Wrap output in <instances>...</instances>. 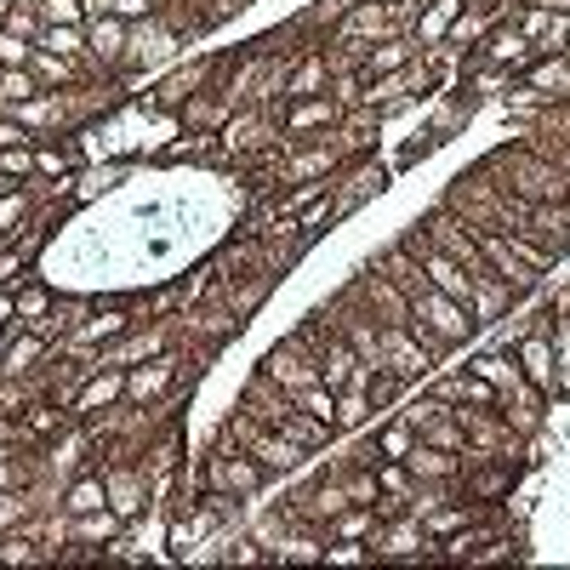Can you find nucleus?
Masks as SVG:
<instances>
[{
	"instance_id": "1",
	"label": "nucleus",
	"mask_w": 570,
	"mask_h": 570,
	"mask_svg": "<svg viewBox=\"0 0 570 570\" xmlns=\"http://www.w3.org/2000/svg\"><path fill=\"white\" fill-rule=\"evenodd\" d=\"M223 440H234L240 451H252L268 473H292V468H303V456H314V451H303L292 434H279V428L257 422L246 405H234V416L223 422Z\"/></svg>"
},
{
	"instance_id": "2",
	"label": "nucleus",
	"mask_w": 570,
	"mask_h": 570,
	"mask_svg": "<svg viewBox=\"0 0 570 570\" xmlns=\"http://www.w3.org/2000/svg\"><path fill=\"white\" fill-rule=\"evenodd\" d=\"M200 473H206V491H217V497H252V491H263V480H268V468L252 456V451H240L234 440H223L217 434V445L206 451V462H200Z\"/></svg>"
},
{
	"instance_id": "3",
	"label": "nucleus",
	"mask_w": 570,
	"mask_h": 570,
	"mask_svg": "<svg viewBox=\"0 0 570 570\" xmlns=\"http://www.w3.org/2000/svg\"><path fill=\"white\" fill-rule=\"evenodd\" d=\"M274 120H279L285 142H308V137H325V131H337V126H343V104L320 91V98L279 104V109H274Z\"/></svg>"
},
{
	"instance_id": "4",
	"label": "nucleus",
	"mask_w": 570,
	"mask_h": 570,
	"mask_svg": "<svg viewBox=\"0 0 570 570\" xmlns=\"http://www.w3.org/2000/svg\"><path fill=\"white\" fill-rule=\"evenodd\" d=\"M513 360L525 371V383L542 394V400H564L559 394V360H553V325L548 331H531V337L513 343Z\"/></svg>"
},
{
	"instance_id": "5",
	"label": "nucleus",
	"mask_w": 570,
	"mask_h": 570,
	"mask_svg": "<svg viewBox=\"0 0 570 570\" xmlns=\"http://www.w3.org/2000/svg\"><path fill=\"white\" fill-rule=\"evenodd\" d=\"M513 234H531L542 252L564 257L570 252V200H537V206H525V217H519Z\"/></svg>"
},
{
	"instance_id": "6",
	"label": "nucleus",
	"mask_w": 570,
	"mask_h": 570,
	"mask_svg": "<svg viewBox=\"0 0 570 570\" xmlns=\"http://www.w3.org/2000/svg\"><path fill=\"white\" fill-rule=\"evenodd\" d=\"M263 376H274L285 394H303L308 383H320V365H314V354H308L297 337H285V343H274V348L263 354Z\"/></svg>"
},
{
	"instance_id": "7",
	"label": "nucleus",
	"mask_w": 570,
	"mask_h": 570,
	"mask_svg": "<svg viewBox=\"0 0 570 570\" xmlns=\"http://www.w3.org/2000/svg\"><path fill=\"white\" fill-rule=\"evenodd\" d=\"M376 371H394L400 383H416V376L434 371V354L416 343L411 325H383V365H376Z\"/></svg>"
},
{
	"instance_id": "8",
	"label": "nucleus",
	"mask_w": 570,
	"mask_h": 570,
	"mask_svg": "<svg viewBox=\"0 0 570 570\" xmlns=\"http://www.w3.org/2000/svg\"><path fill=\"white\" fill-rule=\"evenodd\" d=\"M126 40H131V23L126 18H109V12H91L86 18V58L91 69H126Z\"/></svg>"
},
{
	"instance_id": "9",
	"label": "nucleus",
	"mask_w": 570,
	"mask_h": 570,
	"mask_svg": "<svg viewBox=\"0 0 570 570\" xmlns=\"http://www.w3.org/2000/svg\"><path fill=\"white\" fill-rule=\"evenodd\" d=\"M120 400H126V365H98V371H91L86 383H80V394H75L69 411L91 422V416H104V411L120 405Z\"/></svg>"
},
{
	"instance_id": "10",
	"label": "nucleus",
	"mask_w": 570,
	"mask_h": 570,
	"mask_svg": "<svg viewBox=\"0 0 570 570\" xmlns=\"http://www.w3.org/2000/svg\"><path fill=\"white\" fill-rule=\"evenodd\" d=\"M177 371H183V360L166 348V354H155V360H142L137 371H126V400L131 405H149V400H160L171 383H177Z\"/></svg>"
},
{
	"instance_id": "11",
	"label": "nucleus",
	"mask_w": 570,
	"mask_h": 570,
	"mask_svg": "<svg viewBox=\"0 0 570 570\" xmlns=\"http://www.w3.org/2000/svg\"><path fill=\"white\" fill-rule=\"evenodd\" d=\"M126 537V519L115 508H91V513H69V525H63V542L75 548H109Z\"/></svg>"
},
{
	"instance_id": "12",
	"label": "nucleus",
	"mask_w": 570,
	"mask_h": 570,
	"mask_svg": "<svg viewBox=\"0 0 570 570\" xmlns=\"http://www.w3.org/2000/svg\"><path fill=\"white\" fill-rule=\"evenodd\" d=\"M354 297H360V303H365L376 320H383V325H405V320H411V303H405V292H400V285H394L389 274H376V268H371V274L354 285Z\"/></svg>"
},
{
	"instance_id": "13",
	"label": "nucleus",
	"mask_w": 570,
	"mask_h": 570,
	"mask_svg": "<svg viewBox=\"0 0 570 570\" xmlns=\"http://www.w3.org/2000/svg\"><path fill=\"white\" fill-rule=\"evenodd\" d=\"M314 365H320V383L331 389V394H343V389H354V376H360V354L348 348V337H343V331H331V337H325V348L314 354Z\"/></svg>"
},
{
	"instance_id": "14",
	"label": "nucleus",
	"mask_w": 570,
	"mask_h": 570,
	"mask_svg": "<svg viewBox=\"0 0 570 570\" xmlns=\"http://www.w3.org/2000/svg\"><path fill=\"white\" fill-rule=\"evenodd\" d=\"M320 91H331V58L320 52V46H308V52H297L292 69H285V104L320 98Z\"/></svg>"
},
{
	"instance_id": "15",
	"label": "nucleus",
	"mask_w": 570,
	"mask_h": 570,
	"mask_svg": "<svg viewBox=\"0 0 570 570\" xmlns=\"http://www.w3.org/2000/svg\"><path fill=\"white\" fill-rule=\"evenodd\" d=\"M480 58H485L491 69H525V63L537 58V46L525 40V29H519V23H497V29L480 40Z\"/></svg>"
},
{
	"instance_id": "16",
	"label": "nucleus",
	"mask_w": 570,
	"mask_h": 570,
	"mask_svg": "<svg viewBox=\"0 0 570 570\" xmlns=\"http://www.w3.org/2000/svg\"><path fill=\"white\" fill-rule=\"evenodd\" d=\"M405 468H411V480L416 485H456V473H462V456L456 451H440V445H411V456H405Z\"/></svg>"
},
{
	"instance_id": "17",
	"label": "nucleus",
	"mask_w": 570,
	"mask_h": 570,
	"mask_svg": "<svg viewBox=\"0 0 570 570\" xmlns=\"http://www.w3.org/2000/svg\"><path fill=\"white\" fill-rule=\"evenodd\" d=\"M411 58H416V40H411V35L376 40V46H365V58H360V80L371 86V80H383V75H400Z\"/></svg>"
},
{
	"instance_id": "18",
	"label": "nucleus",
	"mask_w": 570,
	"mask_h": 570,
	"mask_svg": "<svg viewBox=\"0 0 570 570\" xmlns=\"http://www.w3.org/2000/svg\"><path fill=\"white\" fill-rule=\"evenodd\" d=\"M217 80V63H188V69H177V75H166L160 80V91H155V109H183L195 91H206Z\"/></svg>"
},
{
	"instance_id": "19",
	"label": "nucleus",
	"mask_w": 570,
	"mask_h": 570,
	"mask_svg": "<svg viewBox=\"0 0 570 570\" xmlns=\"http://www.w3.org/2000/svg\"><path fill=\"white\" fill-rule=\"evenodd\" d=\"M104 485H109V508L120 519H137L142 502H149V473H131V468H104Z\"/></svg>"
},
{
	"instance_id": "20",
	"label": "nucleus",
	"mask_w": 570,
	"mask_h": 570,
	"mask_svg": "<svg viewBox=\"0 0 570 570\" xmlns=\"http://www.w3.org/2000/svg\"><path fill=\"white\" fill-rule=\"evenodd\" d=\"M462 7H468V0H428V7H416L411 40L422 46V52H428V46H440V40L451 35V23L462 18Z\"/></svg>"
},
{
	"instance_id": "21",
	"label": "nucleus",
	"mask_w": 570,
	"mask_h": 570,
	"mask_svg": "<svg viewBox=\"0 0 570 570\" xmlns=\"http://www.w3.org/2000/svg\"><path fill=\"white\" fill-rule=\"evenodd\" d=\"M46 348H52V337H40L35 325H18L12 343H7V354H0V376H29V371L46 360Z\"/></svg>"
},
{
	"instance_id": "22",
	"label": "nucleus",
	"mask_w": 570,
	"mask_h": 570,
	"mask_svg": "<svg viewBox=\"0 0 570 570\" xmlns=\"http://www.w3.org/2000/svg\"><path fill=\"white\" fill-rule=\"evenodd\" d=\"M383 188H389V171L383 166H354L348 177H337V188H331V195H337V217H348L360 200H371V195H383Z\"/></svg>"
},
{
	"instance_id": "23",
	"label": "nucleus",
	"mask_w": 570,
	"mask_h": 570,
	"mask_svg": "<svg viewBox=\"0 0 570 570\" xmlns=\"http://www.w3.org/2000/svg\"><path fill=\"white\" fill-rule=\"evenodd\" d=\"M513 285L508 279H497V274H480L473 279V303H468V314H473V325H491V320H502L508 308H513Z\"/></svg>"
},
{
	"instance_id": "24",
	"label": "nucleus",
	"mask_w": 570,
	"mask_h": 570,
	"mask_svg": "<svg viewBox=\"0 0 570 570\" xmlns=\"http://www.w3.org/2000/svg\"><path fill=\"white\" fill-rule=\"evenodd\" d=\"M468 371H473V376H485L497 394H519V389H525V371H519V360H513V343H502L497 354H480Z\"/></svg>"
},
{
	"instance_id": "25",
	"label": "nucleus",
	"mask_w": 570,
	"mask_h": 570,
	"mask_svg": "<svg viewBox=\"0 0 570 570\" xmlns=\"http://www.w3.org/2000/svg\"><path fill=\"white\" fill-rule=\"evenodd\" d=\"M29 75L40 80V91H69V86H86V63L58 58V52H40V46H35V58H29Z\"/></svg>"
},
{
	"instance_id": "26",
	"label": "nucleus",
	"mask_w": 570,
	"mask_h": 570,
	"mask_svg": "<svg viewBox=\"0 0 570 570\" xmlns=\"http://www.w3.org/2000/svg\"><path fill=\"white\" fill-rule=\"evenodd\" d=\"M279 434H292V440H297L303 451H325V445H331V434H337V428H331V422H320V416H308V411H297V405H292V411L279 416Z\"/></svg>"
},
{
	"instance_id": "27",
	"label": "nucleus",
	"mask_w": 570,
	"mask_h": 570,
	"mask_svg": "<svg viewBox=\"0 0 570 570\" xmlns=\"http://www.w3.org/2000/svg\"><path fill=\"white\" fill-rule=\"evenodd\" d=\"M35 46L40 52H58V58H75V63H91L86 58V23H46Z\"/></svg>"
},
{
	"instance_id": "28",
	"label": "nucleus",
	"mask_w": 570,
	"mask_h": 570,
	"mask_svg": "<svg viewBox=\"0 0 570 570\" xmlns=\"http://www.w3.org/2000/svg\"><path fill=\"white\" fill-rule=\"evenodd\" d=\"M63 411L58 405H46V400H29L23 411H18V434L23 440H52V434H63Z\"/></svg>"
},
{
	"instance_id": "29",
	"label": "nucleus",
	"mask_w": 570,
	"mask_h": 570,
	"mask_svg": "<svg viewBox=\"0 0 570 570\" xmlns=\"http://www.w3.org/2000/svg\"><path fill=\"white\" fill-rule=\"evenodd\" d=\"M376 274H389L394 285H400V292L411 297V292H422V285H428V274H422V263L405 252V246H394V252H383V257H376Z\"/></svg>"
},
{
	"instance_id": "30",
	"label": "nucleus",
	"mask_w": 570,
	"mask_h": 570,
	"mask_svg": "<svg viewBox=\"0 0 570 570\" xmlns=\"http://www.w3.org/2000/svg\"><path fill=\"white\" fill-rule=\"evenodd\" d=\"M29 206H35V188L23 183V188H12L7 200H0V246H12L18 234H23V223H29Z\"/></svg>"
},
{
	"instance_id": "31",
	"label": "nucleus",
	"mask_w": 570,
	"mask_h": 570,
	"mask_svg": "<svg viewBox=\"0 0 570 570\" xmlns=\"http://www.w3.org/2000/svg\"><path fill=\"white\" fill-rule=\"evenodd\" d=\"M91 508H109L104 473H80V480L69 485V497H63V513H91Z\"/></svg>"
},
{
	"instance_id": "32",
	"label": "nucleus",
	"mask_w": 570,
	"mask_h": 570,
	"mask_svg": "<svg viewBox=\"0 0 570 570\" xmlns=\"http://www.w3.org/2000/svg\"><path fill=\"white\" fill-rule=\"evenodd\" d=\"M371 394L365 389H343L337 394V434H360V428H371Z\"/></svg>"
},
{
	"instance_id": "33",
	"label": "nucleus",
	"mask_w": 570,
	"mask_h": 570,
	"mask_svg": "<svg viewBox=\"0 0 570 570\" xmlns=\"http://www.w3.org/2000/svg\"><path fill=\"white\" fill-rule=\"evenodd\" d=\"M411 445H416V428H411L405 416H394V422L383 428V434H376V456H383V462H405V456H411Z\"/></svg>"
},
{
	"instance_id": "34",
	"label": "nucleus",
	"mask_w": 570,
	"mask_h": 570,
	"mask_svg": "<svg viewBox=\"0 0 570 570\" xmlns=\"http://www.w3.org/2000/svg\"><path fill=\"white\" fill-rule=\"evenodd\" d=\"M75 160H80V155L69 149V142H35V166H40V177H58V183H63V177L75 171Z\"/></svg>"
},
{
	"instance_id": "35",
	"label": "nucleus",
	"mask_w": 570,
	"mask_h": 570,
	"mask_svg": "<svg viewBox=\"0 0 570 570\" xmlns=\"http://www.w3.org/2000/svg\"><path fill=\"white\" fill-rule=\"evenodd\" d=\"M40 91V80L29 75V69H0V109H18V104H29Z\"/></svg>"
},
{
	"instance_id": "36",
	"label": "nucleus",
	"mask_w": 570,
	"mask_h": 570,
	"mask_svg": "<svg viewBox=\"0 0 570 570\" xmlns=\"http://www.w3.org/2000/svg\"><path fill=\"white\" fill-rule=\"evenodd\" d=\"M0 171L12 183H40V166H35V142H12V149H0Z\"/></svg>"
},
{
	"instance_id": "37",
	"label": "nucleus",
	"mask_w": 570,
	"mask_h": 570,
	"mask_svg": "<svg viewBox=\"0 0 570 570\" xmlns=\"http://www.w3.org/2000/svg\"><path fill=\"white\" fill-rule=\"evenodd\" d=\"M297 400V411H308V416H320V422H331L337 428V394H331L325 383H308L303 394H292Z\"/></svg>"
},
{
	"instance_id": "38",
	"label": "nucleus",
	"mask_w": 570,
	"mask_h": 570,
	"mask_svg": "<svg viewBox=\"0 0 570 570\" xmlns=\"http://www.w3.org/2000/svg\"><path fill=\"white\" fill-rule=\"evenodd\" d=\"M411 468L405 462H376V491H383V497H394V502H405L411 497Z\"/></svg>"
},
{
	"instance_id": "39",
	"label": "nucleus",
	"mask_w": 570,
	"mask_h": 570,
	"mask_svg": "<svg viewBox=\"0 0 570 570\" xmlns=\"http://www.w3.org/2000/svg\"><path fill=\"white\" fill-rule=\"evenodd\" d=\"M86 12H109V18L142 23V18H155V0H86Z\"/></svg>"
},
{
	"instance_id": "40",
	"label": "nucleus",
	"mask_w": 570,
	"mask_h": 570,
	"mask_svg": "<svg viewBox=\"0 0 570 570\" xmlns=\"http://www.w3.org/2000/svg\"><path fill=\"white\" fill-rule=\"evenodd\" d=\"M46 314H52V292H46V285H18V320L35 325Z\"/></svg>"
},
{
	"instance_id": "41",
	"label": "nucleus",
	"mask_w": 570,
	"mask_h": 570,
	"mask_svg": "<svg viewBox=\"0 0 570 570\" xmlns=\"http://www.w3.org/2000/svg\"><path fill=\"white\" fill-rule=\"evenodd\" d=\"M320 564H376V548H371V542H348V537H337V542L325 548Z\"/></svg>"
},
{
	"instance_id": "42",
	"label": "nucleus",
	"mask_w": 570,
	"mask_h": 570,
	"mask_svg": "<svg viewBox=\"0 0 570 570\" xmlns=\"http://www.w3.org/2000/svg\"><path fill=\"white\" fill-rule=\"evenodd\" d=\"M553 360H559V394L570 400V314L553 320Z\"/></svg>"
},
{
	"instance_id": "43",
	"label": "nucleus",
	"mask_w": 570,
	"mask_h": 570,
	"mask_svg": "<svg viewBox=\"0 0 570 570\" xmlns=\"http://www.w3.org/2000/svg\"><path fill=\"white\" fill-rule=\"evenodd\" d=\"M0 29H12V35H23V40H40V12L35 7H18V0H12V7L7 12H0Z\"/></svg>"
},
{
	"instance_id": "44",
	"label": "nucleus",
	"mask_w": 570,
	"mask_h": 570,
	"mask_svg": "<svg viewBox=\"0 0 570 570\" xmlns=\"http://www.w3.org/2000/svg\"><path fill=\"white\" fill-rule=\"evenodd\" d=\"M29 58H35V40L0 29V69H29Z\"/></svg>"
},
{
	"instance_id": "45",
	"label": "nucleus",
	"mask_w": 570,
	"mask_h": 570,
	"mask_svg": "<svg viewBox=\"0 0 570 570\" xmlns=\"http://www.w3.org/2000/svg\"><path fill=\"white\" fill-rule=\"evenodd\" d=\"M40 23H86L91 12H86V0H40Z\"/></svg>"
},
{
	"instance_id": "46",
	"label": "nucleus",
	"mask_w": 570,
	"mask_h": 570,
	"mask_svg": "<svg viewBox=\"0 0 570 570\" xmlns=\"http://www.w3.org/2000/svg\"><path fill=\"white\" fill-rule=\"evenodd\" d=\"M325 223H337V195H325V200H314L308 212H297V228L308 234V240H314V234H320Z\"/></svg>"
},
{
	"instance_id": "47",
	"label": "nucleus",
	"mask_w": 570,
	"mask_h": 570,
	"mask_svg": "<svg viewBox=\"0 0 570 570\" xmlns=\"http://www.w3.org/2000/svg\"><path fill=\"white\" fill-rule=\"evenodd\" d=\"M23 252L18 246H0V292H18V285H23Z\"/></svg>"
},
{
	"instance_id": "48",
	"label": "nucleus",
	"mask_w": 570,
	"mask_h": 570,
	"mask_svg": "<svg viewBox=\"0 0 570 570\" xmlns=\"http://www.w3.org/2000/svg\"><path fill=\"white\" fill-rule=\"evenodd\" d=\"M400 389H405V383H400L394 371H376V376H371V405H376V411L394 405V400H400Z\"/></svg>"
},
{
	"instance_id": "49",
	"label": "nucleus",
	"mask_w": 570,
	"mask_h": 570,
	"mask_svg": "<svg viewBox=\"0 0 570 570\" xmlns=\"http://www.w3.org/2000/svg\"><path fill=\"white\" fill-rule=\"evenodd\" d=\"M23 513H29V502H23L18 491H0V531H12Z\"/></svg>"
},
{
	"instance_id": "50",
	"label": "nucleus",
	"mask_w": 570,
	"mask_h": 570,
	"mask_svg": "<svg viewBox=\"0 0 570 570\" xmlns=\"http://www.w3.org/2000/svg\"><path fill=\"white\" fill-rule=\"evenodd\" d=\"M12 142H35V137H29V131H23L7 109H0V149H12Z\"/></svg>"
},
{
	"instance_id": "51",
	"label": "nucleus",
	"mask_w": 570,
	"mask_h": 570,
	"mask_svg": "<svg viewBox=\"0 0 570 570\" xmlns=\"http://www.w3.org/2000/svg\"><path fill=\"white\" fill-rule=\"evenodd\" d=\"M0 325H7V331L23 325V320H18V292H0Z\"/></svg>"
},
{
	"instance_id": "52",
	"label": "nucleus",
	"mask_w": 570,
	"mask_h": 570,
	"mask_svg": "<svg viewBox=\"0 0 570 570\" xmlns=\"http://www.w3.org/2000/svg\"><path fill=\"white\" fill-rule=\"evenodd\" d=\"M177 297H183L177 285H166V292H155V297H149V314H171V308H177Z\"/></svg>"
},
{
	"instance_id": "53",
	"label": "nucleus",
	"mask_w": 570,
	"mask_h": 570,
	"mask_svg": "<svg viewBox=\"0 0 570 570\" xmlns=\"http://www.w3.org/2000/svg\"><path fill=\"white\" fill-rule=\"evenodd\" d=\"M548 314H553V320H559V314H570V285H564V292H553V297H548Z\"/></svg>"
},
{
	"instance_id": "54",
	"label": "nucleus",
	"mask_w": 570,
	"mask_h": 570,
	"mask_svg": "<svg viewBox=\"0 0 570 570\" xmlns=\"http://www.w3.org/2000/svg\"><path fill=\"white\" fill-rule=\"evenodd\" d=\"M12 188H18V183H12L7 171H0V200H7V195H12Z\"/></svg>"
},
{
	"instance_id": "55",
	"label": "nucleus",
	"mask_w": 570,
	"mask_h": 570,
	"mask_svg": "<svg viewBox=\"0 0 570 570\" xmlns=\"http://www.w3.org/2000/svg\"><path fill=\"white\" fill-rule=\"evenodd\" d=\"M7 337H12V331H7V325H0V354H7Z\"/></svg>"
},
{
	"instance_id": "56",
	"label": "nucleus",
	"mask_w": 570,
	"mask_h": 570,
	"mask_svg": "<svg viewBox=\"0 0 570 570\" xmlns=\"http://www.w3.org/2000/svg\"><path fill=\"white\" fill-rule=\"evenodd\" d=\"M383 7H405V0H383Z\"/></svg>"
}]
</instances>
